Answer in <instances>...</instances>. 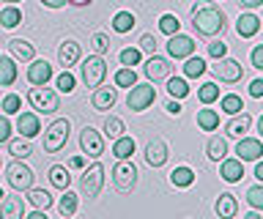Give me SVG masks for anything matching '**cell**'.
I'll use <instances>...</instances> for the list:
<instances>
[{
  "label": "cell",
  "instance_id": "cell-48",
  "mask_svg": "<svg viewBox=\"0 0 263 219\" xmlns=\"http://www.w3.org/2000/svg\"><path fill=\"white\" fill-rule=\"evenodd\" d=\"M140 52H148V55H156V38L151 33H143L140 36V47H137Z\"/></svg>",
  "mask_w": 263,
  "mask_h": 219
},
{
  "label": "cell",
  "instance_id": "cell-25",
  "mask_svg": "<svg viewBox=\"0 0 263 219\" xmlns=\"http://www.w3.org/2000/svg\"><path fill=\"white\" fill-rule=\"evenodd\" d=\"M16 77H20V69H16L14 58L0 55V85H3V88H11V85L16 83Z\"/></svg>",
  "mask_w": 263,
  "mask_h": 219
},
{
  "label": "cell",
  "instance_id": "cell-45",
  "mask_svg": "<svg viewBox=\"0 0 263 219\" xmlns=\"http://www.w3.org/2000/svg\"><path fill=\"white\" fill-rule=\"evenodd\" d=\"M0 110H3V115H16V112L22 110V99L16 93H8L3 102H0Z\"/></svg>",
  "mask_w": 263,
  "mask_h": 219
},
{
  "label": "cell",
  "instance_id": "cell-9",
  "mask_svg": "<svg viewBox=\"0 0 263 219\" xmlns=\"http://www.w3.org/2000/svg\"><path fill=\"white\" fill-rule=\"evenodd\" d=\"M80 148H82V153H88L90 159H99L104 153V137H102V132H96L93 126H85L80 132Z\"/></svg>",
  "mask_w": 263,
  "mask_h": 219
},
{
  "label": "cell",
  "instance_id": "cell-34",
  "mask_svg": "<svg viewBox=\"0 0 263 219\" xmlns=\"http://www.w3.org/2000/svg\"><path fill=\"white\" fill-rule=\"evenodd\" d=\"M219 110L222 112H228L230 118L238 115V112L244 110V102H241V96H236V93H228V96H222V102H219Z\"/></svg>",
  "mask_w": 263,
  "mask_h": 219
},
{
  "label": "cell",
  "instance_id": "cell-62",
  "mask_svg": "<svg viewBox=\"0 0 263 219\" xmlns=\"http://www.w3.org/2000/svg\"><path fill=\"white\" fill-rule=\"evenodd\" d=\"M6 3H8V6H16V3H20V0H6Z\"/></svg>",
  "mask_w": 263,
  "mask_h": 219
},
{
  "label": "cell",
  "instance_id": "cell-43",
  "mask_svg": "<svg viewBox=\"0 0 263 219\" xmlns=\"http://www.w3.org/2000/svg\"><path fill=\"white\" fill-rule=\"evenodd\" d=\"M115 85H118V88H135L137 85L135 69H118V71H115Z\"/></svg>",
  "mask_w": 263,
  "mask_h": 219
},
{
  "label": "cell",
  "instance_id": "cell-29",
  "mask_svg": "<svg viewBox=\"0 0 263 219\" xmlns=\"http://www.w3.org/2000/svg\"><path fill=\"white\" fill-rule=\"evenodd\" d=\"M132 153H135V137H126V134H123L121 140L112 143V156L118 159V162L132 159Z\"/></svg>",
  "mask_w": 263,
  "mask_h": 219
},
{
  "label": "cell",
  "instance_id": "cell-30",
  "mask_svg": "<svg viewBox=\"0 0 263 219\" xmlns=\"http://www.w3.org/2000/svg\"><path fill=\"white\" fill-rule=\"evenodd\" d=\"M49 184H52L55 189L66 192V189H69V184H71L69 170H66L63 165H52V167H49Z\"/></svg>",
  "mask_w": 263,
  "mask_h": 219
},
{
  "label": "cell",
  "instance_id": "cell-41",
  "mask_svg": "<svg viewBox=\"0 0 263 219\" xmlns=\"http://www.w3.org/2000/svg\"><path fill=\"white\" fill-rule=\"evenodd\" d=\"M159 30H162L164 36H176V33H181V22H178L176 14H162V19H159Z\"/></svg>",
  "mask_w": 263,
  "mask_h": 219
},
{
  "label": "cell",
  "instance_id": "cell-52",
  "mask_svg": "<svg viewBox=\"0 0 263 219\" xmlns=\"http://www.w3.org/2000/svg\"><path fill=\"white\" fill-rule=\"evenodd\" d=\"M250 96L252 99H260L263 96V79H252L250 83Z\"/></svg>",
  "mask_w": 263,
  "mask_h": 219
},
{
  "label": "cell",
  "instance_id": "cell-63",
  "mask_svg": "<svg viewBox=\"0 0 263 219\" xmlns=\"http://www.w3.org/2000/svg\"><path fill=\"white\" fill-rule=\"evenodd\" d=\"M0 200H6V194H3V189H0Z\"/></svg>",
  "mask_w": 263,
  "mask_h": 219
},
{
  "label": "cell",
  "instance_id": "cell-28",
  "mask_svg": "<svg viewBox=\"0 0 263 219\" xmlns=\"http://www.w3.org/2000/svg\"><path fill=\"white\" fill-rule=\"evenodd\" d=\"M77 206H80V194H74L71 189H66L61 194V200H58V211H61L63 219H71V214L77 211Z\"/></svg>",
  "mask_w": 263,
  "mask_h": 219
},
{
  "label": "cell",
  "instance_id": "cell-47",
  "mask_svg": "<svg viewBox=\"0 0 263 219\" xmlns=\"http://www.w3.org/2000/svg\"><path fill=\"white\" fill-rule=\"evenodd\" d=\"M55 85H58V91H61V93H71L74 85H77V79H74L71 71H63V74H58Z\"/></svg>",
  "mask_w": 263,
  "mask_h": 219
},
{
  "label": "cell",
  "instance_id": "cell-20",
  "mask_svg": "<svg viewBox=\"0 0 263 219\" xmlns=\"http://www.w3.org/2000/svg\"><path fill=\"white\" fill-rule=\"evenodd\" d=\"M115 102H118V93H115V88H96L93 96H90V104H93V110H99V112L112 110Z\"/></svg>",
  "mask_w": 263,
  "mask_h": 219
},
{
  "label": "cell",
  "instance_id": "cell-56",
  "mask_svg": "<svg viewBox=\"0 0 263 219\" xmlns=\"http://www.w3.org/2000/svg\"><path fill=\"white\" fill-rule=\"evenodd\" d=\"M167 112H170V115H181V104H178L176 99H173V102L167 104Z\"/></svg>",
  "mask_w": 263,
  "mask_h": 219
},
{
  "label": "cell",
  "instance_id": "cell-50",
  "mask_svg": "<svg viewBox=\"0 0 263 219\" xmlns=\"http://www.w3.org/2000/svg\"><path fill=\"white\" fill-rule=\"evenodd\" d=\"M8 140H11V121H8V115H0V143Z\"/></svg>",
  "mask_w": 263,
  "mask_h": 219
},
{
  "label": "cell",
  "instance_id": "cell-18",
  "mask_svg": "<svg viewBox=\"0 0 263 219\" xmlns=\"http://www.w3.org/2000/svg\"><path fill=\"white\" fill-rule=\"evenodd\" d=\"M58 61H61V66L69 71V66L80 63V44L74 42V38H66V42H61V47H58Z\"/></svg>",
  "mask_w": 263,
  "mask_h": 219
},
{
  "label": "cell",
  "instance_id": "cell-36",
  "mask_svg": "<svg viewBox=\"0 0 263 219\" xmlns=\"http://www.w3.org/2000/svg\"><path fill=\"white\" fill-rule=\"evenodd\" d=\"M28 200H30L39 211H47L49 206H52V194H49L47 189H36V186L28 192Z\"/></svg>",
  "mask_w": 263,
  "mask_h": 219
},
{
  "label": "cell",
  "instance_id": "cell-23",
  "mask_svg": "<svg viewBox=\"0 0 263 219\" xmlns=\"http://www.w3.org/2000/svg\"><path fill=\"white\" fill-rule=\"evenodd\" d=\"M258 30H260V19L255 17L252 11H247V14H241V17H238V22H236V33L241 36V38L258 36Z\"/></svg>",
  "mask_w": 263,
  "mask_h": 219
},
{
  "label": "cell",
  "instance_id": "cell-12",
  "mask_svg": "<svg viewBox=\"0 0 263 219\" xmlns=\"http://www.w3.org/2000/svg\"><path fill=\"white\" fill-rule=\"evenodd\" d=\"M145 77L154 79V83H162V79H170L173 77V66L167 58H162V55H151V58L145 61Z\"/></svg>",
  "mask_w": 263,
  "mask_h": 219
},
{
  "label": "cell",
  "instance_id": "cell-21",
  "mask_svg": "<svg viewBox=\"0 0 263 219\" xmlns=\"http://www.w3.org/2000/svg\"><path fill=\"white\" fill-rule=\"evenodd\" d=\"M219 175H222V181H228V184H238L244 178V162H238V159H222Z\"/></svg>",
  "mask_w": 263,
  "mask_h": 219
},
{
  "label": "cell",
  "instance_id": "cell-16",
  "mask_svg": "<svg viewBox=\"0 0 263 219\" xmlns=\"http://www.w3.org/2000/svg\"><path fill=\"white\" fill-rule=\"evenodd\" d=\"M250 126H252V115L250 112H238V115H233L225 124V134L241 140V137H247V132H250Z\"/></svg>",
  "mask_w": 263,
  "mask_h": 219
},
{
  "label": "cell",
  "instance_id": "cell-3",
  "mask_svg": "<svg viewBox=\"0 0 263 219\" xmlns=\"http://www.w3.org/2000/svg\"><path fill=\"white\" fill-rule=\"evenodd\" d=\"M69 132H71L69 118L52 121V124H49V129L44 132V151H47V153H58L66 143H69Z\"/></svg>",
  "mask_w": 263,
  "mask_h": 219
},
{
  "label": "cell",
  "instance_id": "cell-4",
  "mask_svg": "<svg viewBox=\"0 0 263 219\" xmlns=\"http://www.w3.org/2000/svg\"><path fill=\"white\" fill-rule=\"evenodd\" d=\"M6 178H8V186L11 189H16V192H30L33 189V170L25 165V162H20V159H14L11 165L6 167Z\"/></svg>",
  "mask_w": 263,
  "mask_h": 219
},
{
  "label": "cell",
  "instance_id": "cell-37",
  "mask_svg": "<svg viewBox=\"0 0 263 219\" xmlns=\"http://www.w3.org/2000/svg\"><path fill=\"white\" fill-rule=\"evenodd\" d=\"M197 99H200V104H214L219 99V88H217V83H203L200 88H197Z\"/></svg>",
  "mask_w": 263,
  "mask_h": 219
},
{
  "label": "cell",
  "instance_id": "cell-31",
  "mask_svg": "<svg viewBox=\"0 0 263 219\" xmlns=\"http://www.w3.org/2000/svg\"><path fill=\"white\" fill-rule=\"evenodd\" d=\"M16 25H22V11L16 9V6H6V9L0 11V28L11 30Z\"/></svg>",
  "mask_w": 263,
  "mask_h": 219
},
{
  "label": "cell",
  "instance_id": "cell-15",
  "mask_svg": "<svg viewBox=\"0 0 263 219\" xmlns=\"http://www.w3.org/2000/svg\"><path fill=\"white\" fill-rule=\"evenodd\" d=\"M49 79H52V66H49L47 61H33L30 66H28V83H30L33 88L47 85Z\"/></svg>",
  "mask_w": 263,
  "mask_h": 219
},
{
  "label": "cell",
  "instance_id": "cell-59",
  "mask_svg": "<svg viewBox=\"0 0 263 219\" xmlns=\"http://www.w3.org/2000/svg\"><path fill=\"white\" fill-rule=\"evenodd\" d=\"M69 3H71V6H80V9H82V6H90L93 0H69Z\"/></svg>",
  "mask_w": 263,
  "mask_h": 219
},
{
  "label": "cell",
  "instance_id": "cell-32",
  "mask_svg": "<svg viewBox=\"0 0 263 219\" xmlns=\"http://www.w3.org/2000/svg\"><path fill=\"white\" fill-rule=\"evenodd\" d=\"M197 126L203 132H214L219 126V112L217 110H197Z\"/></svg>",
  "mask_w": 263,
  "mask_h": 219
},
{
  "label": "cell",
  "instance_id": "cell-19",
  "mask_svg": "<svg viewBox=\"0 0 263 219\" xmlns=\"http://www.w3.org/2000/svg\"><path fill=\"white\" fill-rule=\"evenodd\" d=\"M25 200L20 194H14V197H6L0 203V219H25Z\"/></svg>",
  "mask_w": 263,
  "mask_h": 219
},
{
  "label": "cell",
  "instance_id": "cell-14",
  "mask_svg": "<svg viewBox=\"0 0 263 219\" xmlns=\"http://www.w3.org/2000/svg\"><path fill=\"white\" fill-rule=\"evenodd\" d=\"M236 153H238V162H260L263 143L255 140V137H241L236 145Z\"/></svg>",
  "mask_w": 263,
  "mask_h": 219
},
{
  "label": "cell",
  "instance_id": "cell-6",
  "mask_svg": "<svg viewBox=\"0 0 263 219\" xmlns=\"http://www.w3.org/2000/svg\"><path fill=\"white\" fill-rule=\"evenodd\" d=\"M112 186L121 194H129L137 186V167H135V162H132V159L118 162V165L112 167Z\"/></svg>",
  "mask_w": 263,
  "mask_h": 219
},
{
  "label": "cell",
  "instance_id": "cell-39",
  "mask_svg": "<svg viewBox=\"0 0 263 219\" xmlns=\"http://www.w3.org/2000/svg\"><path fill=\"white\" fill-rule=\"evenodd\" d=\"M8 153H11L14 159H28L30 153H33V145L28 140H8Z\"/></svg>",
  "mask_w": 263,
  "mask_h": 219
},
{
  "label": "cell",
  "instance_id": "cell-33",
  "mask_svg": "<svg viewBox=\"0 0 263 219\" xmlns=\"http://www.w3.org/2000/svg\"><path fill=\"white\" fill-rule=\"evenodd\" d=\"M135 14H132V11H118V14H115V17H112V30H115V33H129V30L132 28H135Z\"/></svg>",
  "mask_w": 263,
  "mask_h": 219
},
{
  "label": "cell",
  "instance_id": "cell-5",
  "mask_svg": "<svg viewBox=\"0 0 263 219\" xmlns=\"http://www.w3.org/2000/svg\"><path fill=\"white\" fill-rule=\"evenodd\" d=\"M102 186H104V165H102V162H93V165L82 173L80 189H82V194H85L88 200H93V197L102 194Z\"/></svg>",
  "mask_w": 263,
  "mask_h": 219
},
{
  "label": "cell",
  "instance_id": "cell-58",
  "mask_svg": "<svg viewBox=\"0 0 263 219\" xmlns=\"http://www.w3.org/2000/svg\"><path fill=\"white\" fill-rule=\"evenodd\" d=\"M255 178H258V181L263 184V159L258 162V165H255Z\"/></svg>",
  "mask_w": 263,
  "mask_h": 219
},
{
  "label": "cell",
  "instance_id": "cell-60",
  "mask_svg": "<svg viewBox=\"0 0 263 219\" xmlns=\"http://www.w3.org/2000/svg\"><path fill=\"white\" fill-rule=\"evenodd\" d=\"M244 219H263V216H260V214H258V211H250V214H247V216H244Z\"/></svg>",
  "mask_w": 263,
  "mask_h": 219
},
{
  "label": "cell",
  "instance_id": "cell-38",
  "mask_svg": "<svg viewBox=\"0 0 263 219\" xmlns=\"http://www.w3.org/2000/svg\"><path fill=\"white\" fill-rule=\"evenodd\" d=\"M205 74V61L203 58H186V63H184V77H189V79H197V77H203Z\"/></svg>",
  "mask_w": 263,
  "mask_h": 219
},
{
  "label": "cell",
  "instance_id": "cell-1",
  "mask_svg": "<svg viewBox=\"0 0 263 219\" xmlns=\"http://www.w3.org/2000/svg\"><path fill=\"white\" fill-rule=\"evenodd\" d=\"M228 25V17L219 6L209 3V0H197L192 6V28L197 36H205V38H214L219 36Z\"/></svg>",
  "mask_w": 263,
  "mask_h": 219
},
{
  "label": "cell",
  "instance_id": "cell-49",
  "mask_svg": "<svg viewBox=\"0 0 263 219\" xmlns=\"http://www.w3.org/2000/svg\"><path fill=\"white\" fill-rule=\"evenodd\" d=\"M209 55H211L214 61L228 58V44H225V42H211V44H209Z\"/></svg>",
  "mask_w": 263,
  "mask_h": 219
},
{
  "label": "cell",
  "instance_id": "cell-46",
  "mask_svg": "<svg viewBox=\"0 0 263 219\" xmlns=\"http://www.w3.org/2000/svg\"><path fill=\"white\" fill-rule=\"evenodd\" d=\"M90 47H93L96 55H107L110 52V36L107 33H93L90 36Z\"/></svg>",
  "mask_w": 263,
  "mask_h": 219
},
{
  "label": "cell",
  "instance_id": "cell-24",
  "mask_svg": "<svg viewBox=\"0 0 263 219\" xmlns=\"http://www.w3.org/2000/svg\"><path fill=\"white\" fill-rule=\"evenodd\" d=\"M217 216L219 219H236V214H238V200L233 197L230 192H222L219 197H217Z\"/></svg>",
  "mask_w": 263,
  "mask_h": 219
},
{
  "label": "cell",
  "instance_id": "cell-10",
  "mask_svg": "<svg viewBox=\"0 0 263 219\" xmlns=\"http://www.w3.org/2000/svg\"><path fill=\"white\" fill-rule=\"evenodd\" d=\"M214 74H217V79L219 83H228V85H233V83H238V79L244 77V69H241V63L238 61H233V58H222V61H217L214 63Z\"/></svg>",
  "mask_w": 263,
  "mask_h": 219
},
{
  "label": "cell",
  "instance_id": "cell-42",
  "mask_svg": "<svg viewBox=\"0 0 263 219\" xmlns=\"http://www.w3.org/2000/svg\"><path fill=\"white\" fill-rule=\"evenodd\" d=\"M140 58H143V52H140L137 47H126V50H121V55H118V61H121V66H123V69L137 66Z\"/></svg>",
  "mask_w": 263,
  "mask_h": 219
},
{
  "label": "cell",
  "instance_id": "cell-17",
  "mask_svg": "<svg viewBox=\"0 0 263 219\" xmlns=\"http://www.w3.org/2000/svg\"><path fill=\"white\" fill-rule=\"evenodd\" d=\"M16 132H20L25 140L36 137L41 132V121H39L36 112H20V118H16Z\"/></svg>",
  "mask_w": 263,
  "mask_h": 219
},
{
  "label": "cell",
  "instance_id": "cell-53",
  "mask_svg": "<svg viewBox=\"0 0 263 219\" xmlns=\"http://www.w3.org/2000/svg\"><path fill=\"white\" fill-rule=\"evenodd\" d=\"M66 3L69 0H41V6H47V9H63Z\"/></svg>",
  "mask_w": 263,
  "mask_h": 219
},
{
  "label": "cell",
  "instance_id": "cell-55",
  "mask_svg": "<svg viewBox=\"0 0 263 219\" xmlns=\"http://www.w3.org/2000/svg\"><path fill=\"white\" fill-rule=\"evenodd\" d=\"M69 167H74V170L85 167V156H71V159H69Z\"/></svg>",
  "mask_w": 263,
  "mask_h": 219
},
{
  "label": "cell",
  "instance_id": "cell-51",
  "mask_svg": "<svg viewBox=\"0 0 263 219\" xmlns=\"http://www.w3.org/2000/svg\"><path fill=\"white\" fill-rule=\"evenodd\" d=\"M250 61H252V66H255V69H260V71H263V44L252 47V52H250Z\"/></svg>",
  "mask_w": 263,
  "mask_h": 219
},
{
  "label": "cell",
  "instance_id": "cell-11",
  "mask_svg": "<svg viewBox=\"0 0 263 219\" xmlns=\"http://www.w3.org/2000/svg\"><path fill=\"white\" fill-rule=\"evenodd\" d=\"M195 38L192 36H184V33H176V36H170L167 38V55L170 58H176V61H181V58H192L195 55Z\"/></svg>",
  "mask_w": 263,
  "mask_h": 219
},
{
  "label": "cell",
  "instance_id": "cell-7",
  "mask_svg": "<svg viewBox=\"0 0 263 219\" xmlns=\"http://www.w3.org/2000/svg\"><path fill=\"white\" fill-rule=\"evenodd\" d=\"M154 99H156V88L148 85V83H137L135 88H129L126 107H129L132 112H145V110L154 104Z\"/></svg>",
  "mask_w": 263,
  "mask_h": 219
},
{
  "label": "cell",
  "instance_id": "cell-2",
  "mask_svg": "<svg viewBox=\"0 0 263 219\" xmlns=\"http://www.w3.org/2000/svg\"><path fill=\"white\" fill-rule=\"evenodd\" d=\"M28 102H30L33 110H36V112H44V115H52V112H58V107H61L58 93L52 91V88H47V85L30 88V91H28Z\"/></svg>",
  "mask_w": 263,
  "mask_h": 219
},
{
  "label": "cell",
  "instance_id": "cell-44",
  "mask_svg": "<svg viewBox=\"0 0 263 219\" xmlns=\"http://www.w3.org/2000/svg\"><path fill=\"white\" fill-rule=\"evenodd\" d=\"M247 203L252 206V211H263V184H255L247 189Z\"/></svg>",
  "mask_w": 263,
  "mask_h": 219
},
{
  "label": "cell",
  "instance_id": "cell-57",
  "mask_svg": "<svg viewBox=\"0 0 263 219\" xmlns=\"http://www.w3.org/2000/svg\"><path fill=\"white\" fill-rule=\"evenodd\" d=\"M25 219H49V216H47V211H39V208H36L33 214H28Z\"/></svg>",
  "mask_w": 263,
  "mask_h": 219
},
{
  "label": "cell",
  "instance_id": "cell-8",
  "mask_svg": "<svg viewBox=\"0 0 263 219\" xmlns=\"http://www.w3.org/2000/svg\"><path fill=\"white\" fill-rule=\"evenodd\" d=\"M82 83L88 88H102L104 77H107V63L102 55H90L88 61H82Z\"/></svg>",
  "mask_w": 263,
  "mask_h": 219
},
{
  "label": "cell",
  "instance_id": "cell-27",
  "mask_svg": "<svg viewBox=\"0 0 263 219\" xmlns=\"http://www.w3.org/2000/svg\"><path fill=\"white\" fill-rule=\"evenodd\" d=\"M205 153H209L211 162L228 159V140H225V137H211V140L205 143Z\"/></svg>",
  "mask_w": 263,
  "mask_h": 219
},
{
  "label": "cell",
  "instance_id": "cell-26",
  "mask_svg": "<svg viewBox=\"0 0 263 219\" xmlns=\"http://www.w3.org/2000/svg\"><path fill=\"white\" fill-rule=\"evenodd\" d=\"M170 184L178 186V189H186V186H192V184H195V170L186 167V165L176 167V170L170 173Z\"/></svg>",
  "mask_w": 263,
  "mask_h": 219
},
{
  "label": "cell",
  "instance_id": "cell-22",
  "mask_svg": "<svg viewBox=\"0 0 263 219\" xmlns=\"http://www.w3.org/2000/svg\"><path fill=\"white\" fill-rule=\"evenodd\" d=\"M8 50H11L14 61H22V63L36 61V50H33V44L25 42V38H11V42H8Z\"/></svg>",
  "mask_w": 263,
  "mask_h": 219
},
{
  "label": "cell",
  "instance_id": "cell-61",
  "mask_svg": "<svg viewBox=\"0 0 263 219\" xmlns=\"http://www.w3.org/2000/svg\"><path fill=\"white\" fill-rule=\"evenodd\" d=\"M258 132H260V140H263V115L258 118Z\"/></svg>",
  "mask_w": 263,
  "mask_h": 219
},
{
  "label": "cell",
  "instance_id": "cell-54",
  "mask_svg": "<svg viewBox=\"0 0 263 219\" xmlns=\"http://www.w3.org/2000/svg\"><path fill=\"white\" fill-rule=\"evenodd\" d=\"M238 6L241 9H258V6H263V0H238Z\"/></svg>",
  "mask_w": 263,
  "mask_h": 219
},
{
  "label": "cell",
  "instance_id": "cell-13",
  "mask_svg": "<svg viewBox=\"0 0 263 219\" xmlns=\"http://www.w3.org/2000/svg\"><path fill=\"white\" fill-rule=\"evenodd\" d=\"M170 159V151H167V143L162 140V137H154L151 143L145 145V162L151 167H164Z\"/></svg>",
  "mask_w": 263,
  "mask_h": 219
},
{
  "label": "cell",
  "instance_id": "cell-35",
  "mask_svg": "<svg viewBox=\"0 0 263 219\" xmlns=\"http://www.w3.org/2000/svg\"><path fill=\"white\" fill-rule=\"evenodd\" d=\"M123 132H126V126H123V121H121L118 115H110V118L104 121V134L110 137L112 143H115V140H121Z\"/></svg>",
  "mask_w": 263,
  "mask_h": 219
},
{
  "label": "cell",
  "instance_id": "cell-40",
  "mask_svg": "<svg viewBox=\"0 0 263 219\" xmlns=\"http://www.w3.org/2000/svg\"><path fill=\"white\" fill-rule=\"evenodd\" d=\"M167 91H170V96L173 99H186L189 96V85H186V79H181V77H170L167 79Z\"/></svg>",
  "mask_w": 263,
  "mask_h": 219
}]
</instances>
